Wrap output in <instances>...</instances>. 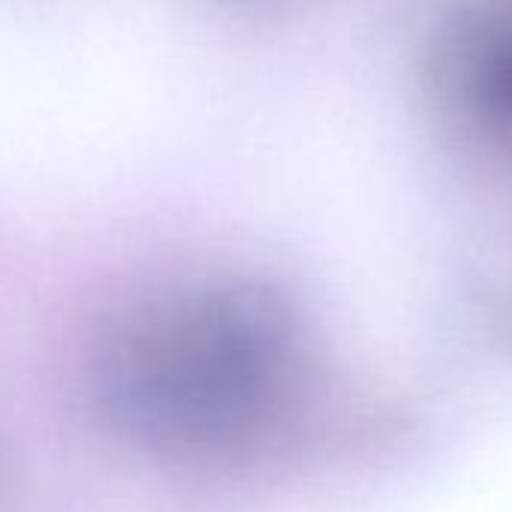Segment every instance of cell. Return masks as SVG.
<instances>
[{
  "mask_svg": "<svg viewBox=\"0 0 512 512\" xmlns=\"http://www.w3.org/2000/svg\"><path fill=\"white\" fill-rule=\"evenodd\" d=\"M241 4H275V0H241Z\"/></svg>",
  "mask_w": 512,
  "mask_h": 512,
  "instance_id": "obj_2",
  "label": "cell"
},
{
  "mask_svg": "<svg viewBox=\"0 0 512 512\" xmlns=\"http://www.w3.org/2000/svg\"><path fill=\"white\" fill-rule=\"evenodd\" d=\"M434 70L458 115L512 145V0H458L440 22Z\"/></svg>",
  "mask_w": 512,
  "mask_h": 512,
  "instance_id": "obj_1",
  "label": "cell"
}]
</instances>
